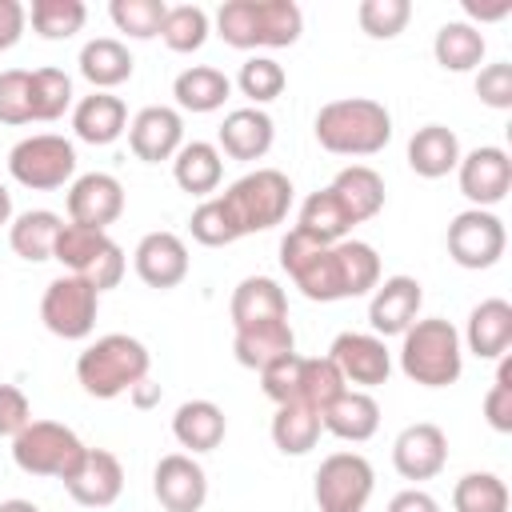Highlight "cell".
Here are the masks:
<instances>
[{
  "label": "cell",
  "mask_w": 512,
  "mask_h": 512,
  "mask_svg": "<svg viewBox=\"0 0 512 512\" xmlns=\"http://www.w3.org/2000/svg\"><path fill=\"white\" fill-rule=\"evenodd\" d=\"M224 432H228L224 408L212 404V400H184L176 408V416H172V436H176L180 448H188V456L220 448Z\"/></svg>",
  "instance_id": "f546056e"
},
{
  "label": "cell",
  "mask_w": 512,
  "mask_h": 512,
  "mask_svg": "<svg viewBox=\"0 0 512 512\" xmlns=\"http://www.w3.org/2000/svg\"><path fill=\"white\" fill-rule=\"evenodd\" d=\"M8 172H12L16 184H24L32 192L64 188L76 176V148H72V140L56 136V132L24 136L8 152Z\"/></svg>",
  "instance_id": "ba28073f"
},
{
  "label": "cell",
  "mask_w": 512,
  "mask_h": 512,
  "mask_svg": "<svg viewBox=\"0 0 512 512\" xmlns=\"http://www.w3.org/2000/svg\"><path fill=\"white\" fill-rule=\"evenodd\" d=\"M304 32V12L292 0H224L216 36L232 48H288Z\"/></svg>",
  "instance_id": "7a4b0ae2"
},
{
  "label": "cell",
  "mask_w": 512,
  "mask_h": 512,
  "mask_svg": "<svg viewBox=\"0 0 512 512\" xmlns=\"http://www.w3.org/2000/svg\"><path fill=\"white\" fill-rule=\"evenodd\" d=\"M0 512H40L32 500H20V496H12V500H0Z\"/></svg>",
  "instance_id": "91938a15"
},
{
  "label": "cell",
  "mask_w": 512,
  "mask_h": 512,
  "mask_svg": "<svg viewBox=\"0 0 512 512\" xmlns=\"http://www.w3.org/2000/svg\"><path fill=\"white\" fill-rule=\"evenodd\" d=\"M28 120H32L28 72L8 68V72H0V124H28Z\"/></svg>",
  "instance_id": "681fc988"
},
{
  "label": "cell",
  "mask_w": 512,
  "mask_h": 512,
  "mask_svg": "<svg viewBox=\"0 0 512 512\" xmlns=\"http://www.w3.org/2000/svg\"><path fill=\"white\" fill-rule=\"evenodd\" d=\"M392 464L404 480H432L444 472L448 464V436L440 424L432 420H416L408 428H400V436L392 440Z\"/></svg>",
  "instance_id": "ac0fdd59"
},
{
  "label": "cell",
  "mask_w": 512,
  "mask_h": 512,
  "mask_svg": "<svg viewBox=\"0 0 512 512\" xmlns=\"http://www.w3.org/2000/svg\"><path fill=\"white\" fill-rule=\"evenodd\" d=\"M400 372L420 388H448L464 372V344L452 320L424 316L400 336Z\"/></svg>",
  "instance_id": "277c9868"
},
{
  "label": "cell",
  "mask_w": 512,
  "mask_h": 512,
  "mask_svg": "<svg viewBox=\"0 0 512 512\" xmlns=\"http://www.w3.org/2000/svg\"><path fill=\"white\" fill-rule=\"evenodd\" d=\"M376 488V472L360 452H332L312 476V496L320 512H364Z\"/></svg>",
  "instance_id": "9c48e42d"
},
{
  "label": "cell",
  "mask_w": 512,
  "mask_h": 512,
  "mask_svg": "<svg viewBox=\"0 0 512 512\" xmlns=\"http://www.w3.org/2000/svg\"><path fill=\"white\" fill-rule=\"evenodd\" d=\"M72 132L84 144H112L128 132V108L112 92H92L72 108Z\"/></svg>",
  "instance_id": "83f0119b"
},
{
  "label": "cell",
  "mask_w": 512,
  "mask_h": 512,
  "mask_svg": "<svg viewBox=\"0 0 512 512\" xmlns=\"http://www.w3.org/2000/svg\"><path fill=\"white\" fill-rule=\"evenodd\" d=\"M328 188L336 192V200L344 204V212L352 216V224H364V220L380 216V208H384V180H380V172L368 168V164H348V168H340Z\"/></svg>",
  "instance_id": "4dcf8cb0"
},
{
  "label": "cell",
  "mask_w": 512,
  "mask_h": 512,
  "mask_svg": "<svg viewBox=\"0 0 512 512\" xmlns=\"http://www.w3.org/2000/svg\"><path fill=\"white\" fill-rule=\"evenodd\" d=\"M456 512H508V484L496 472H464L452 488Z\"/></svg>",
  "instance_id": "ab89813d"
},
{
  "label": "cell",
  "mask_w": 512,
  "mask_h": 512,
  "mask_svg": "<svg viewBox=\"0 0 512 512\" xmlns=\"http://www.w3.org/2000/svg\"><path fill=\"white\" fill-rule=\"evenodd\" d=\"M64 488L84 508H108L124 492V464L108 448H84V456L72 468V476L64 480Z\"/></svg>",
  "instance_id": "d6986e66"
},
{
  "label": "cell",
  "mask_w": 512,
  "mask_h": 512,
  "mask_svg": "<svg viewBox=\"0 0 512 512\" xmlns=\"http://www.w3.org/2000/svg\"><path fill=\"white\" fill-rule=\"evenodd\" d=\"M108 16L132 40H152V36H160V24L168 16V4L164 0H112L108 4Z\"/></svg>",
  "instance_id": "ee69618b"
},
{
  "label": "cell",
  "mask_w": 512,
  "mask_h": 512,
  "mask_svg": "<svg viewBox=\"0 0 512 512\" xmlns=\"http://www.w3.org/2000/svg\"><path fill=\"white\" fill-rule=\"evenodd\" d=\"M232 328H248L260 320H288V296L272 276H244L232 292Z\"/></svg>",
  "instance_id": "f1b7e54d"
},
{
  "label": "cell",
  "mask_w": 512,
  "mask_h": 512,
  "mask_svg": "<svg viewBox=\"0 0 512 512\" xmlns=\"http://www.w3.org/2000/svg\"><path fill=\"white\" fill-rule=\"evenodd\" d=\"M80 76L96 88V92H108V88H116V84H124L128 76H132V52L120 44V40H112V36H96V40H88L84 48H80Z\"/></svg>",
  "instance_id": "e575fe53"
},
{
  "label": "cell",
  "mask_w": 512,
  "mask_h": 512,
  "mask_svg": "<svg viewBox=\"0 0 512 512\" xmlns=\"http://www.w3.org/2000/svg\"><path fill=\"white\" fill-rule=\"evenodd\" d=\"M28 24V8L20 0H0V52L16 48Z\"/></svg>",
  "instance_id": "db71d44e"
},
{
  "label": "cell",
  "mask_w": 512,
  "mask_h": 512,
  "mask_svg": "<svg viewBox=\"0 0 512 512\" xmlns=\"http://www.w3.org/2000/svg\"><path fill=\"white\" fill-rule=\"evenodd\" d=\"M296 228H300L304 236L320 240V244H340V240H348V232H352L356 224H352V216L344 212V204L336 200V192H332V188H320V192H312V196L300 204Z\"/></svg>",
  "instance_id": "8d00e7d4"
},
{
  "label": "cell",
  "mask_w": 512,
  "mask_h": 512,
  "mask_svg": "<svg viewBox=\"0 0 512 512\" xmlns=\"http://www.w3.org/2000/svg\"><path fill=\"white\" fill-rule=\"evenodd\" d=\"M464 12H468V24L480 20V24H492V20H504L512 12V0H496V4H484V0H464Z\"/></svg>",
  "instance_id": "9f6ffc18"
},
{
  "label": "cell",
  "mask_w": 512,
  "mask_h": 512,
  "mask_svg": "<svg viewBox=\"0 0 512 512\" xmlns=\"http://www.w3.org/2000/svg\"><path fill=\"white\" fill-rule=\"evenodd\" d=\"M52 260H60L72 276H84L88 284H96V292H108L124 280V248L100 228L64 224L56 236Z\"/></svg>",
  "instance_id": "52a82bcc"
},
{
  "label": "cell",
  "mask_w": 512,
  "mask_h": 512,
  "mask_svg": "<svg viewBox=\"0 0 512 512\" xmlns=\"http://www.w3.org/2000/svg\"><path fill=\"white\" fill-rule=\"evenodd\" d=\"M128 144L136 152V160L144 164H160V160H172L184 144V116L168 104H148L132 116L128 124Z\"/></svg>",
  "instance_id": "ffe728a7"
},
{
  "label": "cell",
  "mask_w": 512,
  "mask_h": 512,
  "mask_svg": "<svg viewBox=\"0 0 512 512\" xmlns=\"http://www.w3.org/2000/svg\"><path fill=\"white\" fill-rule=\"evenodd\" d=\"M272 136H276L272 116L264 108L248 104V108H232L224 116V124L216 132V148H220V156H232V160H260V156H268Z\"/></svg>",
  "instance_id": "603a6c76"
},
{
  "label": "cell",
  "mask_w": 512,
  "mask_h": 512,
  "mask_svg": "<svg viewBox=\"0 0 512 512\" xmlns=\"http://www.w3.org/2000/svg\"><path fill=\"white\" fill-rule=\"evenodd\" d=\"M320 424L324 432L340 436V440H352V444H364L376 436L380 428V404L372 392H360V388H344L324 412H320Z\"/></svg>",
  "instance_id": "cb8c5ba5"
},
{
  "label": "cell",
  "mask_w": 512,
  "mask_h": 512,
  "mask_svg": "<svg viewBox=\"0 0 512 512\" xmlns=\"http://www.w3.org/2000/svg\"><path fill=\"white\" fill-rule=\"evenodd\" d=\"M456 180H460V192L472 208H492L512 188V156L500 144H480V148L460 156Z\"/></svg>",
  "instance_id": "5bb4252c"
},
{
  "label": "cell",
  "mask_w": 512,
  "mask_h": 512,
  "mask_svg": "<svg viewBox=\"0 0 512 512\" xmlns=\"http://www.w3.org/2000/svg\"><path fill=\"white\" fill-rule=\"evenodd\" d=\"M324 424H320V412L304 408V404H276V416H272V444L284 452V456H304L316 448Z\"/></svg>",
  "instance_id": "74e56055"
},
{
  "label": "cell",
  "mask_w": 512,
  "mask_h": 512,
  "mask_svg": "<svg viewBox=\"0 0 512 512\" xmlns=\"http://www.w3.org/2000/svg\"><path fill=\"white\" fill-rule=\"evenodd\" d=\"M296 380H300V352H288L260 368V388L272 404H292L296 400Z\"/></svg>",
  "instance_id": "f907efd6"
},
{
  "label": "cell",
  "mask_w": 512,
  "mask_h": 512,
  "mask_svg": "<svg viewBox=\"0 0 512 512\" xmlns=\"http://www.w3.org/2000/svg\"><path fill=\"white\" fill-rule=\"evenodd\" d=\"M344 376L328 356H300V380H296V400L312 412H324L340 392H344Z\"/></svg>",
  "instance_id": "f35d334b"
},
{
  "label": "cell",
  "mask_w": 512,
  "mask_h": 512,
  "mask_svg": "<svg viewBox=\"0 0 512 512\" xmlns=\"http://www.w3.org/2000/svg\"><path fill=\"white\" fill-rule=\"evenodd\" d=\"M188 224H192V236H196L204 248H224V244L240 240V232H236V224H232L228 208L220 204V196H208V200H200Z\"/></svg>",
  "instance_id": "7dc6e473"
},
{
  "label": "cell",
  "mask_w": 512,
  "mask_h": 512,
  "mask_svg": "<svg viewBox=\"0 0 512 512\" xmlns=\"http://www.w3.org/2000/svg\"><path fill=\"white\" fill-rule=\"evenodd\" d=\"M484 420L496 432H512V356H500L496 380L484 396Z\"/></svg>",
  "instance_id": "c3c4849f"
},
{
  "label": "cell",
  "mask_w": 512,
  "mask_h": 512,
  "mask_svg": "<svg viewBox=\"0 0 512 512\" xmlns=\"http://www.w3.org/2000/svg\"><path fill=\"white\" fill-rule=\"evenodd\" d=\"M152 368L148 348L128 336V332H108L96 336L80 356H76V380L88 396L96 400H116L124 392H132Z\"/></svg>",
  "instance_id": "3957f363"
},
{
  "label": "cell",
  "mask_w": 512,
  "mask_h": 512,
  "mask_svg": "<svg viewBox=\"0 0 512 512\" xmlns=\"http://www.w3.org/2000/svg\"><path fill=\"white\" fill-rule=\"evenodd\" d=\"M488 44H484V32L468 20H448L436 28V40H432V56L444 72H472L480 68Z\"/></svg>",
  "instance_id": "d6a6232c"
},
{
  "label": "cell",
  "mask_w": 512,
  "mask_h": 512,
  "mask_svg": "<svg viewBox=\"0 0 512 512\" xmlns=\"http://www.w3.org/2000/svg\"><path fill=\"white\" fill-rule=\"evenodd\" d=\"M132 264H136V276L148 284V288H176L184 276H188V244L176 236V232H148L140 236L136 252H132Z\"/></svg>",
  "instance_id": "44dd1931"
},
{
  "label": "cell",
  "mask_w": 512,
  "mask_h": 512,
  "mask_svg": "<svg viewBox=\"0 0 512 512\" xmlns=\"http://www.w3.org/2000/svg\"><path fill=\"white\" fill-rule=\"evenodd\" d=\"M96 312H100V292L96 284H88L84 276H56L44 296H40V320L52 336L60 340H84L96 328Z\"/></svg>",
  "instance_id": "30bf717a"
},
{
  "label": "cell",
  "mask_w": 512,
  "mask_h": 512,
  "mask_svg": "<svg viewBox=\"0 0 512 512\" xmlns=\"http://www.w3.org/2000/svg\"><path fill=\"white\" fill-rule=\"evenodd\" d=\"M152 492L164 512H200L208 500V476L188 452H168L152 468Z\"/></svg>",
  "instance_id": "e0dca14e"
},
{
  "label": "cell",
  "mask_w": 512,
  "mask_h": 512,
  "mask_svg": "<svg viewBox=\"0 0 512 512\" xmlns=\"http://www.w3.org/2000/svg\"><path fill=\"white\" fill-rule=\"evenodd\" d=\"M476 96H480V104H488L496 112H508L512 108V64L508 60L484 64L476 72Z\"/></svg>",
  "instance_id": "816d5d0a"
},
{
  "label": "cell",
  "mask_w": 512,
  "mask_h": 512,
  "mask_svg": "<svg viewBox=\"0 0 512 512\" xmlns=\"http://www.w3.org/2000/svg\"><path fill=\"white\" fill-rule=\"evenodd\" d=\"M332 276H336V296L352 300V296H368L380 284V256L372 244L364 240H340L332 244Z\"/></svg>",
  "instance_id": "484cf974"
},
{
  "label": "cell",
  "mask_w": 512,
  "mask_h": 512,
  "mask_svg": "<svg viewBox=\"0 0 512 512\" xmlns=\"http://www.w3.org/2000/svg\"><path fill=\"white\" fill-rule=\"evenodd\" d=\"M220 204L228 208L240 236L268 232V228L284 224V216L292 208V180L280 168H256V172L240 176L236 184H228L220 192Z\"/></svg>",
  "instance_id": "5b68a950"
},
{
  "label": "cell",
  "mask_w": 512,
  "mask_h": 512,
  "mask_svg": "<svg viewBox=\"0 0 512 512\" xmlns=\"http://www.w3.org/2000/svg\"><path fill=\"white\" fill-rule=\"evenodd\" d=\"M284 84H288V76H284V68L272 56H248L240 64V76H236V88L252 100V108L276 100L284 92Z\"/></svg>",
  "instance_id": "f6af8a7d"
},
{
  "label": "cell",
  "mask_w": 512,
  "mask_h": 512,
  "mask_svg": "<svg viewBox=\"0 0 512 512\" xmlns=\"http://www.w3.org/2000/svg\"><path fill=\"white\" fill-rule=\"evenodd\" d=\"M384 512H440V504H436V496L424 492V488H404V492H396V496L388 500Z\"/></svg>",
  "instance_id": "11a10c76"
},
{
  "label": "cell",
  "mask_w": 512,
  "mask_h": 512,
  "mask_svg": "<svg viewBox=\"0 0 512 512\" xmlns=\"http://www.w3.org/2000/svg\"><path fill=\"white\" fill-rule=\"evenodd\" d=\"M312 132L332 156H376L392 140V112L372 96H344L316 112Z\"/></svg>",
  "instance_id": "6da1fadb"
},
{
  "label": "cell",
  "mask_w": 512,
  "mask_h": 512,
  "mask_svg": "<svg viewBox=\"0 0 512 512\" xmlns=\"http://www.w3.org/2000/svg\"><path fill=\"white\" fill-rule=\"evenodd\" d=\"M124 212V184L112 172H84L68 184V224L100 228L116 224Z\"/></svg>",
  "instance_id": "2e32d148"
},
{
  "label": "cell",
  "mask_w": 512,
  "mask_h": 512,
  "mask_svg": "<svg viewBox=\"0 0 512 512\" xmlns=\"http://www.w3.org/2000/svg\"><path fill=\"white\" fill-rule=\"evenodd\" d=\"M460 344H464L472 356H480V360H500V356H508V348H512V304L500 300V296L480 300V304L468 312V324H464Z\"/></svg>",
  "instance_id": "7402d4cb"
},
{
  "label": "cell",
  "mask_w": 512,
  "mask_h": 512,
  "mask_svg": "<svg viewBox=\"0 0 512 512\" xmlns=\"http://www.w3.org/2000/svg\"><path fill=\"white\" fill-rule=\"evenodd\" d=\"M280 268L292 276V284L320 304L340 300L336 296V276H332V244H320L312 236H304L300 228H292L280 240Z\"/></svg>",
  "instance_id": "7c38bea8"
},
{
  "label": "cell",
  "mask_w": 512,
  "mask_h": 512,
  "mask_svg": "<svg viewBox=\"0 0 512 512\" xmlns=\"http://www.w3.org/2000/svg\"><path fill=\"white\" fill-rule=\"evenodd\" d=\"M420 304H424V288L416 276H384L376 288H372V300H368V324L372 332L384 340V336H404L416 320H420Z\"/></svg>",
  "instance_id": "9a60e30c"
},
{
  "label": "cell",
  "mask_w": 512,
  "mask_h": 512,
  "mask_svg": "<svg viewBox=\"0 0 512 512\" xmlns=\"http://www.w3.org/2000/svg\"><path fill=\"white\" fill-rule=\"evenodd\" d=\"M448 256L460 264V268H492L504 248H508V232H504V220L492 212V208H464L452 216L448 224Z\"/></svg>",
  "instance_id": "8fae6325"
},
{
  "label": "cell",
  "mask_w": 512,
  "mask_h": 512,
  "mask_svg": "<svg viewBox=\"0 0 512 512\" xmlns=\"http://www.w3.org/2000/svg\"><path fill=\"white\" fill-rule=\"evenodd\" d=\"M172 176L176 184L188 192V196H204L220 188V176H224V156L216 144L208 140H188L180 144V152L172 156Z\"/></svg>",
  "instance_id": "1f68e13d"
},
{
  "label": "cell",
  "mask_w": 512,
  "mask_h": 512,
  "mask_svg": "<svg viewBox=\"0 0 512 512\" xmlns=\"http://www.w3.org/2000/svg\"><path fill=\"white\" fill-rule=\"evenodd\" d=\"M84 440L60 424V420H32L28 428H20L12 436V460L20 472L28 476H52V480H68L72 468L84 456Z\"/></svg>",
  "instance_id": "8992f818"
},
{
  "label": "cell",
  "mask_w": 512,
  "mask_h": 512,
  "mask_svg": "<svg viewBox=\"0 0 512 512\" xmlns=\"http://www.w3.org/2000/svg\"><path fill=\"white\" fill-rule=\"evenodd\" d=\"M232 352L244 368L260 372L268 368L272 360L296 352V332L288 320H260V324H248V328H236L232 336Z\"/></svg>",
  "instance_id": "4316f807"
},
{
  "label": "cell",
  "mask_w": 512,
  "mask_h": 512,
  "mask_svg": "<svg viewBox=\"0 0 512 512\" xmlns=\"http://www.w3.org/2000/svg\"><path fill=\"white\" fill-rule=\"evenodd\" d=\"M32 424V404L16 384H0V436H16L20 428Z\"/></svg>",
  "instance_id": "f5cc1de1"
},
{
  "label": "cell",
  "mask_w": 512,
  "mask_h": 512,
  "mask_svg": "<svg viewBox=\"0 0 512 512\" xmlns=\"http://www.w3.org/2000/svg\"><path fill=\"white\" fill-rule=\"evenodd\" d=\"M0 224H12V192L4 180H0Z\"/></svg>",
  "instance_id": "680465c9"
},
{
  "label": "cell",
  "mask_w": 512,
  "mask_h": 512,
  "mask_svg": "<svg viewBox=\"0 0 512 512\" xmlns=\"http://www.w3.org/2000/svg\"><path fill=\"white\" fill-rule=\"evenodd\" d=\"M328 360L340 368L344 384H352L360 392L380 388L392 376V352L376 332H340L328 348Z\"/></svg>",
  "instance_id": "4fadbf2b"
},
{
  "label": "cell",
  "mask_w": 512,
  "mask_h": 512,
  "mask_svg": "<svg viewBox=\"0 0 512 512\" xmlns=\"http://www.w3.org/2000/svg\"><path fill=\"white\" fill-rule=\"evenodd\" d=\"M460 156H464L460 152V136L452 128H444V124H424L408 140V168L416 176H424V180H440V176L456 172Z\"/></svg>",
  "instance_id": "d4e9b609"
},
{
  "label": "cell",
  "mask_w": 512,
  "mask_h": 512,
  "mask_svg": "<svg viewBox=\"0 0 512 512\" xmlns=\"http://www.w3.org/2000/svg\"><path fill=\"white\" fill-rule=\"evenodd\" d=\"M28 96H32V120H56L72 108V80L60 68H36L28 72Z\"/></svg>",
  "instance_id": "60d3db41"
},
{
  "label": "cell",
  "mask_w": 512,
  "mask_h": 512,
  "mask_svg": "<svg viewBox=\"0 0 512 512\" xmlns=\"http://www.w3.org/2000/svg\"><path fill=\"white\" fill-rule=\"evenodd\" d=\"M64 220L52 212V208H28L20 212L12 224H8V244L20 260H52V248H56V236H60Z\"/></svg>",
  "instance_id": "836d02e7"
},
{
  "label": "cell",
  "mask_w": 512,
  "mask_h": 512,
  "mask_svg": "<svg viewBox=\"0 0 512 512\" xmlns=\"http://www.w3.org/2000/svg\"><path fill=\"white\" fill-rule=\"evenodd\" d=\"M356 20L372 40H392V36H400L408 28L412 4L408 0H360Z\"/></svg>",
  "instance_id": "bcb514c9"
},
{
  "label": "cell",
  "mask_w": 512,
  "mask_h": 512,
  "mask_svg": "<svg viewBox=\"0 0 512 512\" xmlns=\"http://www.w3.org/2000/svg\"><path fill=\"white\" fill-rule=\"evenodd\" d=\"M160 40L172 52H196L208 40V12L200 4H168V16L160 24Z\"/></svg>",
  "instance_id": "7bdbcfd3"
},
{
  "label": "cell",
  "mask_w": 512,
  "mask_h": 512,
  "mask_svg": "<svg viewBox=\"0 0 512 512\" xmlns=\"http://www.w3.org/2000/svg\"><path fill=\"white\" fill-rule=\"evenodd\" d=\"M172 96L184 112H216L224 108V100L232 96V80L220 68L208 64H192L172 80Z\"/></svg>",
  "instance_id": "d590c367"
},
{
  "label": "cell",
  "mask_w": 512,
  "mask_h": 512,
  "mask_svg": "<svg viewBox=\"0 0 512 512\" xmlns=\"http://www.w3.org/2000/svg\"><path fill=\"white\" fill-rule=\"evenodd\" d=\"M28 16L44 40H68L84 28L88 8H84V0H32Z\"/></svg>",
  "instance_id": "b9f144b4"
},
{
  "label": "cell",
  "mask_w": 512,
  "mask_h": 512,
  "mask_svg": "<svg viewBox=\"0 0 512 512\" xmlns=\"http://www.w3.org/2000/svg\"><path fill=\"white\" fill-rule=\"evenodd\" d=\"M128 400H132L136 408H152V404L160 400V384H152V380L144 376V380H140V384H136V388L128 392Z\"/></svg>",
  "instance_id": "6f0895ef"
}]
</instances>
